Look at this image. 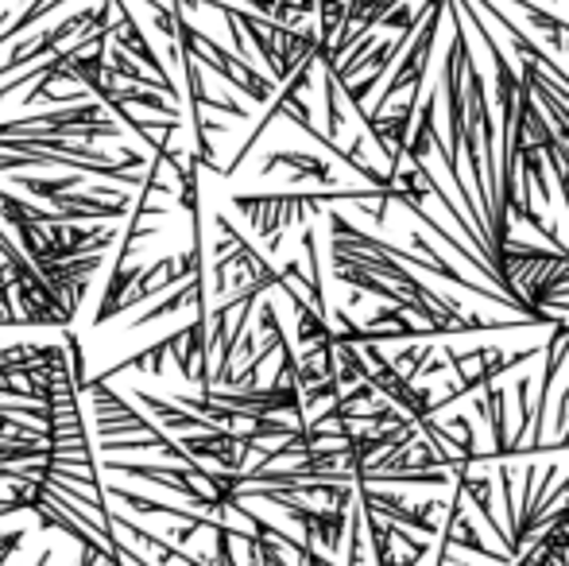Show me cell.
I'll list each match as a JSON object with an SVG mask.
<instances>
[{
	"label": "cell",
	"mask_w": 569,
	"mask_h": 566,
	"mask_svg": "<svg viewBox=\"0 0 569 566\" xmlns=\"http://www.w3.org/2000/svg\"><path fill=\"white\" fill-rule=\"evenodd\" d=\"M218 12L229 23L232 43L240 54H248V43L240 39V28L252 20L283 23L279 0H0V54L28 51L43 31L59 28L67 20H86V36L117 39L124 51H132L140 62L156 70V82L167 98L179 101V82L167 70V59L179 62V36L198 31L194 12Z\"/></svg>",
	"instance_id": "obj_1"
}]
</instances>
